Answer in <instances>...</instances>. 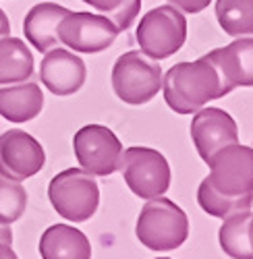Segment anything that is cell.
I'll use <instances>...</instances> for the list:
<instances>
[{
  "instance_id": "6da1fadb",
  "label": "cell",
  "mask_w": 253,
  "mask_h": 259,
  "mask_svg": "<svg viewBox=\"0 0 253 259\" xmlns=\"http://www.w3.org/2000/svg\"><path fill=\"white\" fill-rule=\"evenodd\" d=\"M209 175L197 189L199 207L226 218L230 213L247 211L253 203V147L230 143L216 152L207 162Z\"/></svg>"
},
{
  "instance_id": "7a4b0ae2",
  "label": "cell",
  "mask_w": 253,
  "mask_h": 259,
  "mask_svg": "<svg viewBox=\"0 0 253 259\" xmlns=\"http://www.w3.org/2000/svg\"><path fill=\"white\" fill-rule=\"evenodd\" d=\"M164 100L177 114H193L207 102L224 98L220 75L207 56L179 62L162 77Z\"/></svg>"
},
{
  "instance_id": "3957f363",
  "label": "cell",
  "mask_w": 253,
  "mask_h": 259,
  "mask_svg": "<svg viewBox=\"0 0 253 259\" xmlns=\"http://www.w3.org/2000/svg\"><path fill=\"white\" fill-rule=\"evenodd\" d=\"M135 234L141 245L152 251L179 249L189 236L187 213L166 197L150 199L139 211Z\"/></svg>"
},
{
  "instance_id": "277c9868",
  "label": "cell",
  "mask_w": 253,
  "mask_h": 259,
  "mask_svg": "<svg viewBox=\"0 0 253 259\" xmlns=\"http://www.w3.org/2000/svg\"><path fill=\"white\" fill-rule=\"evenodd\" d=\"M48 197L58 215L71 222H86L98 211L100 189L88 170L67 168L48 185Z\"/></svg>"
},
{
  "instance_id": "5b68a950",
  "label": "cell",
  "mask_w": 253,
  "mask_h": 259,
  "mask_svg": "<svg viewBox=\"0 0 253 259\" xmlns=\"http://www.w3.org/2000/svg\"><path fill=\"white\" fill-rule=\"evenodd\" d=\"M112 90L124 104H147L162 90L160 62L143 54L141 50L124 52L116 58L112 67Z\"/></svg>"
},
{
  "instance_id": "8992f818",
  "label": "cell",
  "mask_w": 253,
  "mask_h": 259,
  "mask_svg": "<svg viewBox=\"0 0 253 259\" xmlns=\"http://www.w3.org/2000/svg\"><path fill=\"white\" fill-rule=\"evenodd\" d=\"M135 37L143 54L154 60H164L185 46L187 19L173 5L156 7L141 17Z\"/></svg>"
},
{
  "instance_id": "52a82bcc",
  "label": "cell",
  "mask_w": 253,
  "mask_h": 259,
  "mask_svg": "<svg viewBox=\"0 0 253 259\" xmlns=\"http://www.w3.org/2000/svg\"><path fill=\"white\" fill-rule=\"evenodd\" d=\"M122 179L137 197L154 199L171 187V166L166 158L152 147L135 145L124 149L120 156Z\"/></svg>"
},
{
  "instance_id": "ba28073f",
  "label": "cell",
  "mask_w": 253,
  "mask_h": 259,
  "mask_svg": "<svg viewBox=\"0 0 253 259\" xmlns=\"http://www.w3.org/2000/svg\"><path fill=\"white\" fill-rule=\"evenodd\" d=\"M118 33L120 31L112 21L98 13L69 11L58 23V41L81 54L108 50Z\"/></svg>"
},
{
  "instance_id": "9c48e42d",
  "label": "cell",
  "mask_w": 253,
  "mask_h": 259,
  "mask_svg": "<svg viewBox=\"0 0 253 259\" xmlns=\"http://www.w3.org/2000/svg\"><path fill=\"white\" fill-rule=\"evenodd\" d=\"M73 149L83 170L94 177H110L120 168L122 143L102 124H86L75 133Z\"/></svg>"
},
{
  "instance_id": "30bf717a",
  "label": "cell",
  "mask_w": 253,
  "mask_h": 259,
  "mask_svg": "<svg viewBox=\"0 0 253 259\" xmlns=\"http://www.w3.org/2000/svg\"><path fill=\"white\" fill-rule=\"evenodd\" d=\"M46 154L35 137L21 128L0 135V177L9 181H25L44 168Z\"/></svg>"
},
{
  "instance_id": "8fae6325",
  "label": "cell",
  "mask_w": 253,
  "mask_h": 259,
  "mask_svg": "<svg viewBox=\"0 0 253 259\" xmlns=\"http://www.w3.org/2000/svg\"><path fill=\"white\" fill-rule=\"evenodd\" d=\"M191 139L199 158L207 164L222 147L239 141V128L235 118L222 108H199L191 120Z\"/></svg>"
},
{
  "instance_id": "7c38bea8",
  "label": "cell",
  "mask_w": 253,
  "mask_h": 259,
  "mask_svg": "<svg viewBox=\"0 0 253 259\" xmlns=\"http://www.w3.org/2000/svg\"><path fill=\"white\" fill-rule=\"evenodd\" d=\"M88 77L86 62L77 54L65 48H52L44 54V60L39 64V79L54 96H73L77 94Z\"/></svg>"
},
{
  "instance_id": "4fadbf2b",
  "label": "cell",
  "mask_w": 253,
  "mask_h": 259,
  "mask_svg": "<svg viewBox=\"0 0 253 259\" xmlns=\"http://www.w3.org/2000/svg\"><path fill=\"white\" fill-rule=\"evenodd\" d=\"M205 56L216 67L226 96L235 88H253V37H239Z\"/></svg>"
},
{
  "instance_id": "5bb4252c",
  "label": "cell",
  "mask_w": 253,
  "mask_h": 259,
  "mask_svg": "<svg viewBox=\"0 0 253 259\" xmlns=\"http://www.w3.org/2000/svg\"><path fill=\"white\" fill-rule=\"evenodd\" d=\"M67 13H69V9L60 7L56 3H39L29 9V13L25 15V21H23V33L37 52L46 54L48 50H52L60 44L58 23Z\"/></svg>"
},
{
  "instance_id": "9a60e30c",
  "label": "cell",
  "mask_w": 253,
  "mask_h": 259,
  "mask_svg": "<svg viewBox=\"0 0 253 259\" xmlns=\"http://www.w3.org/2000/svg\"><path fill=\"white\" fill-rule=\"evenodd\" d=\"M44 108V94L31 79L0 85V116L11 122H27Z\"/></svg>"
},
{
  "instance_id": "2e32d148",
  "label": "cell",
  "mask_w": 253,
  "mask_h": 259,
  "mask_svg": "<svg viewBox=\"0 0 253 259\" xmlns=\"http://www.w3.org/2000/svg\"><path fill=\"white\" fill-rule=\"evenodd\" d=\"M39 255L41 259H92V245L79 228L54 224L41 234Z\"/></svg>"
},
{
  "instance_id": "e0dca14e",
  "label": "cell",
  "mask_w": 253,
  "mask_h": 259,
  "mask_svg": "<svg viewBox=\"0 0 253 259\" xmlns=\"http://www.w3.org/2000/svg\"><path fill=\"white\" fill-rule=\"evenodd\" d=\"M33 77V54L23 39L0 37V85L21 83Z\"/></svg>"
},
{
  "instance_id": "ac0fdd59",
  "label": "cell",
  "mask_w": 253,
  "mask_h": 259,
  "mask_svg": "<svg viewBox=\"0 0 253 259\" xmlns=\"http://www.w3.org/2000/svg\"><path fill=\"white\" fill-rule=\"evenodd\" d=\"M216 19L228 35H253V0H216Z\"/></svg>"
},
{
  "instance_id": "d6986e66",
  "label": "cell",
  "mask_w": 253,
  "mask_h": 259,
  "mask_svg": "<svg viewBox=\"0 0 253 259\" xmlns=\"http://www.w3.org/2000/svg\"><path fill=\"white\" fill-rule=\"evenodd\" d=\"M83 3L94 7L100 15L108 17L118 31L129 29L141 9V0H83Z\"/></svg>"
},
{
  "instance_id": "ffe728a7",
  "label": "cell",
  "mask_w": 253,
  "mask_h": 259,
  "mask_svg": "<svg viewBox=\"0 0 253 259\" xmlns=\"http://www.w3.org/2000/svg\"><path fill=\"white\" fill-rule=\"evenodd\" d=\"M27 207V193L23 185L0 177V224H13Z\"/></svg>"
},
{
  "instance_id": "44dd1931",
  "label": "cell",
  "mask_w": 253,
  "mask_h": 259,
  "mask_svg": "<svg viewBox=\"0 0 253 259\" xmlns=\"http://www.w3.org/2000/svg\"><path fill=\"white\" fill-rule=\"evenodd\" d=\"M173 7H177L181 13H189V15H197L201 13L212 0H168Z\"/></svg>"
},
{
  "instance_id": "7402d4cb",
  "label": "cell",
  "mask_w": 253,
  "mask_h": 259,
  "mask_svg": "<svg viewBox=\"0 0 253 259\" xmlns=\"http://www.w3.org/2000/svg\"><path fill=\"white\" fill-rule=\"evenodd\" d=\"M0 245H13V232L9 224H0Z\"/></svg>"
},
{
  "instance_id": "603a6c76",
  "label": "cell",
  "mask_w": 253,
  "mask_h": 259,
  "mask_svg": "<svg viewBox=\"0 0 253 259\" xmlns=\"http://www.w3.org/2000/svg\"><path fill=\"white\" fill-rule=\"evenodd\" d=\"M11 33V23H9V17H7V13L0 9V37H5V35H9Z\"/></svg>"
},
{
  "instance_id": "cb8c5ba5",
  "label": "cell",
  "mask_w": 253,
  "mask_h": 259,
  "mask_svg": "<svg viewBox=\"0 0 253 259\" xmlns=\"http://www.w3.org/2000/svg\"><path fill=\"white\" fill-rule=\"evenodd\" d=\"M247 251H249V257L253 259V211H251V218L247 224Z\"/></svg>"
},
{
  "instance_id": "d4e9b609",
  "label": "cell",
  "mask_w": 253,
  "mask_h": 259,
  "mask_svg": "<svg viewBox=\"0 0 253 259\" xmlns=\"http://www.w3.org/2000/svg\"><path fill=\"white\" fill-rule=\"evenodd\" d=\"M0 259H19L11 245H0Z\"/></svg>"
},
{
  "instance_id": "484cf974",
  "label": "cell",
  "mask_w": 253,
  "mask_h": 259,
  "mask_svg": "<svg viewBox=\"0 0 253 259\" xmlns=\"http://www.w3.org/2000/svg\"><path fill=\"white\" fill-rule=\"evenodd\" d=\"M158 259H168V257H158Z\"/></svg>"
}]
</instances>
